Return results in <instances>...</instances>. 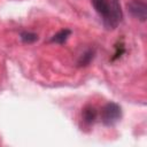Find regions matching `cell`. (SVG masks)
I'll use <instances>...</instances> for the list:
<instances>
[{"label": "cell", "instance_id": "7", "mask_svg": "<svg viewBox=\"0 0 147 147\" xmlns=\"http://www.w3.org/2000/svg\"><path fill=\"white\" fill-rule=\"evenodd\" d=\"M20 37L22 39L23 42L25 44H32L36 40H38V36L33 32H29V31H23L20 33Z\"/></svg>", "mask_w": 147, "mask_h": 147}, {"label": "cell", "instance_id": "2", "mask_svg": "<svg viewBox=\"0 0 147 147\" xmlns=\"http://www.w3.org/2000/svg\"><path fill=\"white\" fill-rule=\"evenodd\" d=\"M100 116L103 125L113 126L122 118V108L116 102H108L102 107Z\"/></svg>", "mask_w": 147, "mask_h": 147}, {"label": "cell", "instance_id": "5", "mask_svg": "<svg viewBox=\"0 0 147 147\" xmlns=\"http://www.w3.org/2000/svg\"><path fill=\"white\" fill-rule=\"evenodd\" d=\"M70 34H71V31L69 29H62V30H60L59 32H56L52 37L51 41L52 42H56V44H63V42L67 41V39L69 38Z\"/></svg>", "mask_w": 147, "mask_h": 147}, {"label": "cell", "instance_id": "3", "mask_svg": "<svg viewBox=\"0 0 147 147\" xmlns=\"http://www.w3.org/2000/svg\"><path fill=\"white\" fill-rule=\"evenodd\" d=\"M127 11L130 15L141 22H145L147 18V3L145 0H131L126 5Z\"/></svg>", "mask_w": 147, "mask_h": 147}, {"label": "cell", "instance_id": "1", "mask_svg": "<svg viewBox=\"0 0 147 147\" xmlns=\"http://www.w3.org/2000/svg\"><path fill=\"white\" fill-rule=\"evenodd\" d=\"M107 30H115L123 18L119 0H91Z\"/></svg>", "mask_w": 147, "mask_h": 147}, {"label": "cell", "instance_id": "4", "mask_svg": "<svg viewBox=\"0 0 147 147\" xmlns=\"http://www.w3.org/2000/svg\"><path fill=\"white\" fill-rule=\"evenodd\" d=\"M82 116H83V122L87 125H92L96 118V110L93 106H87L83 109V113H82Z\"/></svg>", "mask_w": 147, "mask_h": 147}, {"label": "cell", "instance_id": "6", "mask_svg": "<svg viewBox=\"0 0 147 147\" xmlns=\"http://www.w3.org/2000/svg\"><path fill=\"white\" fill-rule=\"evenodd\" d=\"M94 54H95V53H94L93 49H88V51H86V52L80 56V59L78 60V64H79L80 67L88 65V64L91 63V61L93 60Z\"/></svg>", "mask_w": 147, "mask_h": 147}]
</instances>
